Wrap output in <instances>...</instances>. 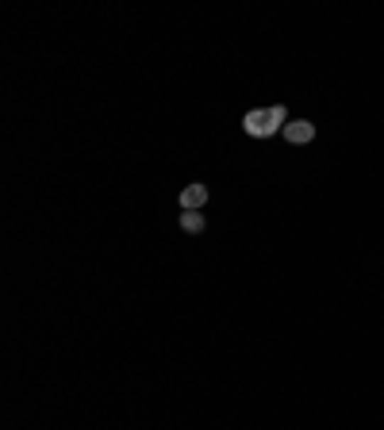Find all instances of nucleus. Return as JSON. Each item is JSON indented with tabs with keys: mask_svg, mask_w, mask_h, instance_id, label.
<instances>
[{
	"mask_svg": "<svg viewBox=\"0 0 384 430\" xmlns=\"http://www.w3.org/2000/svg\"><path fill=\"white\" fill-rule=\"evenodd\" d=\"M285 108L280 104H273V108H258V112H246V119H242V127H246V135L254 139H269L273 131L285 127Z\"/></svg>",
	"mask_w": 384,
	"mask_h": 430,
	"instance_id": "obj_1",
	"label": "nucleus"
},
{
	"mask_svg": "<svg viewBox=\"0 0 384 430\" xmlns=\"http://www.w3.org/2000/svg\"><path fill=\"white\" fill-rule=\"evenodd\" d=\"M285 135H288V142L304 146V142H312V139H315V123H307V119H292V123H285Z\"/></svg>",
	"mask_w": 384,
	"mask_h": 430,
	"instance_id": "obj_2",
	"label": "nucleus"
},
{
	"mask_svg": "<svg viewBox=\"0 0 384 430\" xmlns=\"http://www.w3.org/2000/svg\"><path fill=\"white\" fill-rule=\"evenodd\" d=\"M200 204H208V185H189L181 193V208L185 212H200Z\"/></svg>",
	"mask_w": 384,
	"mask_h": 430,
	"instance_id": "obj_3",
	"label": "nucleus"
},
{
	"mask_svg": "<svg viewBox=\"0 0 384 430\" xmlns=\"http://www.w3.org/2000/svg\"><path fill=\"white\" fill-rule=\"evenodd\" d=\"M181 227H185L189 235L204 231V215H200V212H185V215H181Z\"/></svg>",
	"mask_w": 384,
	"mask_h": 430,
	"instance_id": "obj_4",
	"label": "nucleus"
}]
</instances>
